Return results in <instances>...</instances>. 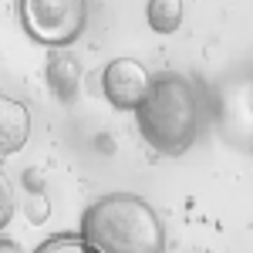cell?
<instances>
[{
  "mask_svg": "<svg viewBox=\"0 0 253 253\" xmlns=\"http://www.w3.org/2000/svg\"><path fill=\"white\" fill-rule=\"evenodd\" d=\"M138 135L145 138V145L159 156H186L196 145V138L203 135V95L193 84V78L179 75V71H162L149 81V91L135 108Z\"/></svg>",
  "mask_w": 253,
  "mask_h": 253,
  "instance_id": "6da1fadb",
  "label": "cell"
},
{
  "mask_svg": "<svg viewBox=\"0 0 253 253\" xmlns=\"http://www.w3.org/2000/svg\"><path fill=\"white\" fill-rule=\"evenodd\" d=\"M81 236L98 253H162L166 226L135 193H108L81 216Z\"/></svg>",
  "mask_w": 253,
  "mask_h": 253,
  "instance_id": "7a4b0ae2",
  "label": "cell"
},
{
  "mask_svg": "<svg viewBox=\"0 0 253 253\" xmlns=\"http://www.w3.org/2000/svg\"><path fill=\"white\" fill-rule=\"evenodd\" d=\"M24 34L44 47H71L88 27V0H17Z\"/></svg>",
  "mask_w": 253,
  "mask_h": 253,
  "instance_id": "3957f363",
  "label": "cell"
},
{
  "mask_svg": "<svg viewBox=\"0 0 253 253\" xmlns=\"http://www.w3.org/2000/svg\"><path fill=\"white\" fill-rule=\"evenodd\" d=\"M149 75H145V68L132 58H115L105 64V71H101V91L108 98V105L118 108V112H135L138 101L145 98L149 91Z\"/></svg>",
  "mask_w": 253,
  "mask_h": 253,
  "instance_id": "277c9868",
  "label": "cell"
},
{
  "mask_svg": "<svg viewBox=\"0 0 253 253\" xmlns=\"http://www.w3.org/2000/svg\"><path fill=\"white\" fill-rule=\"evenodd\" d=\"M44 78H47V88L54 91L58 101L71 105L81 91V61L75 58L68 47H47Z\"/></svg>",
  "mask_w": 253,
  "mask_h": 253,
  "instance_id": "5b68a950",
  "label": "cell"
},
{
  "mask_svg": "<svg viewBox=\"0 0 253 253\" xmlns=\"http://www.w3.org/2000/svg\"><path fill=\"white\" fill-rule=\"evenodd\" d=\"M31 138V112L17 98L0 95V162L17 156Z\"/></svg>",
  "mask_w": 253,
  "mask_h": 253,
  "instance_id": "8992f818",
  "label": "cell"
},
{
  "mask_svg": "<svg viewBox=\"0 0 253 253\" xmlns=\"http://www.w3.org/2000/svg\"><path fill=\"white\" fill-rule=\"evenodd\" d=\"M145 20L156 34H175L182 24V0H149Z\"/></svg>",
  "mask_w": 253,
  "mask_h": 253,
  "instance_id": "52a82bcc",
  "label": "cell"
},
{
  "mask_svg": "<svg viewBox=\"0 0 253 253\" xmlns=\"http://www.w3.org/2000/svg\"><path fill=\"white\" fill-rule=\"evenodd\" d=\"M14 213H17V203H14V182H10V175L0 169V230L10 226Z\"/></svg>",
  "mask_w": 253,
  "mask_h": 253,
  "instance_id": "ba28073f",
  "label": "cell"
},
{
  "mask_svg": "<svg viewBox=\"0 0 253 253\" xmlns=\"http://www.w3.org/2000/svg\"><path fill=\"white\" fill-rule=\"evenodd\" d=\"M51 250H91V243L84 240L81 233H64V236H51V240H44L38 247V253H51Z\"/></svg>",
  "mask_w": 253,
  "mask_h": 253,
  "instance_id": "9c48e42d",
  "label": "cell"
},
{
  "mask_svg": "<svg viewBox=\"0 0 253 253\" xmlns=\"http://www.w3.org/2000/svg\"><path fill=\"white\" fill-rule=\"evenodd\" d=\"M24 213H27V219H31L34 226L47 223V216H51V203H47V196H44V193H31V196H27V203H24Z\"/></svg>",
  "mask_w": 253,
  "mask_h": 253,
  "instance_id": "30bf717a",
  "label": "cell"
},
{
  "mask_svg": "<svg viewBox=\"0 0 253 253\" xmlns=\"http://www.w3.org/2000/svg\"><path fill=\"white\" fill-rule=\"evenodd\" d=\"M0 253H20V243H14V240H0Z\"/></svg>",
  "mask_w": 253,
  "mask_h": 253,
  "instance_id": "8fae6325",
  "label": "cell"
}]
</instances>
